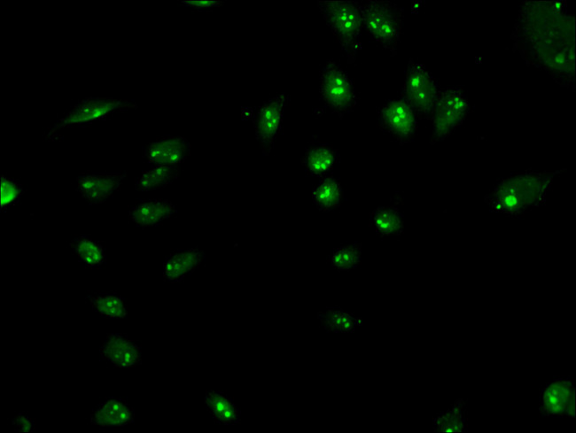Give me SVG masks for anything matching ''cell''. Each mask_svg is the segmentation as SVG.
Here are the masks:
<instances>
[{
    "mask_svg": "<svg viewBox=\"0 0 576 433\" xmlns=\"http://www.w3.org/2000/svg\"><path fill=\"white\" fill-rule=\"evenodd\" d=\"M574 16L557 1H524L511 33L513 50L556 83L575 89Z\"/></svg>",
    "mask_w": 576,
    "mask_h": 433,
    "instance_id": "cell-1",
    "label": "cell"
},
{
    "mask_svg": "<svg viewBox=\"0 0 576 433\" xmlns=\"http://www.w3.org/2000/svg\"><path fill=\"white\" fill-rule=\"evenodd\" d=\"M564 171L528 170L511 174L497 182L486 201L491 209L510 215L521 214L544 201L554 177Z\"/></svg>",
    "mask_w": 576,
    "mask_h": 433,
    "instance_id": "cell-2",
    "label": "cell"
},
{
    "mask_svg": "<svg viewBox=\"0 0 576 433\" xmlns=\"http://www.w3.org/2000/svg\"><path fill=\"white\" fill-rule=\"evenodd\" d=\"M317 6L337 42L340 44L347 62L354 63L363 27L359 3L318 1Z\"/></svg>",
    "mask_w": 576,
    "mask_h": 433,
    "instance_id": "cell-3",
    "label": "cell"
},
{
    "mask_svg": "<svg viewBox=\"0 0 576 433\" xmlns=\"http://www.w3.org/2000/svg\"><path fill=\"white\" fill-rule=\"evenodd\" d=\"M360 7L362 26L370 36L394 56L402 30L403 9L395 3L376 0Z\"/></svg>",
    "mask_w": 576,
    "mask_h": 433,
    "instance_id": "cell-4",
    "label": "cell"
},
{
    "mask_svg": "<svg viewBox=\"0 0 576 433\" xmlns=\"http://www.w3.org/2000/svg\"><path fill=\"white\" fill-rule=\"evenodd\" d=\"M469 112L470 104L462 89L448 88L440 90L431 116V144L448 137L463 123Z\"/></svg>",
    "mask_w": 576,
    "mask_h": 433,
    "instance_id": "cell-5",
    "label": "cell"
},
{
    "mask_svg": "<svg viewBox=\"0 0 576 433\" xmlns=\"http://www.w3.org/2000/svg\"><path fill=\"white\" fill-rule=\"evenodd\" d=\"M136 108L137 104L134 100L88 97L78 102L57 120L49 128L46 138L51 137L59 129L87 125L103 120L117 111Z\"/></svg>",
    "mask_w": 576,
    "mask_h": 433,
    "instance_id": "cell-6",
    "label": "cell"
},
{
    "mask_svg": "<svg viewBox=\"0 0 576 433\" xmlns=\"http://www.w3.org/2000/svg\"><path fill=\"white\" fill-rule=\"evenodd\" d=\"M436 81L424 66L409 58L402 91V98L418 119H431L439 95Z\"/></svg>",
    "mask_w": 576,
    "mask_h": 433,
    "instance_id": "cell-7",
    "label": "cell"
},
{
    "mask_svg": "<svg viewBox=\"0 0 576 433\" xmlns=\"http://www.w3.org/2000/svg\"><path fill=\"white\" fill-rule=\"evenodd\" d=\"M319 91L324 104L339 117L356 104V94L346 73L333 60H327L320 73Z\"/></svg>",
    "mask_w": 576,
    "mask_h": 433,
    "instance_id": "cell-8",
    "label": "cell"
},
{
    "mask_svg": "<svg viewBox=\"0 0 576 433\" xmlns=\"http://www.w3.org/2000/svg\"><path fill=\"white\" fill-rule=\"evenodd\" d=\"M417 116L401 97L389 100L379 110V128L401 144L411 142L417 129Z\"/></svg>",
    "mask_w": 576,
    "mask_h": 433,
    "instance_id": "cell-9",
    "label": "cell"
},
{
    "mask_svg": "<svg viewBox=\"0 0 576 433\" xmlns=\"http://www.w3.org/2000/svg\"><path fill=\"white\" fill-rule=\"evenodd\" d=\"M539 411L544 417H574V380L558 376L547 383L540 392Z\"/></svg>",
    "mask_w": 576,
    "mask_h": 433,
    "instance_id": "cell-10",
    "label": "cell"
},
{
    "mask_svg": "<svg viewBox=\"0 0 576 433\" xmlns=\"http://www.w3.org/2000/svg\"><path fill=\"white\" fill-rule=\"evenodd\" d=\"M286 100L285 93L269 99L259 107L253 117L255 136L265 156L269 155L273 149L275 139L281 128Z\"/></svg>",
    "mask_w": 576,
    "mask_h": 433,
    "instance_id": "cell-11",
    "label": "cell"
},
{
    "mask_svg": "<svg viewBox=\"0 0 576 433\" xmlns=\"http://www.w3.org/2000/svg\"><path fill=\"white\" fill-rule=\"evenodd\" d=\"M126 174H82L76 177V190L90 205L104 203L120 189Z\"/></svg>",
    "mask_w": 576,
    "mask_h": 433,
    "instance_id": "cell-12",
    "label": "cell"
},
{
    "mask_svg": "<svg viewBox=\"0 0 576 433\" xmlns=\"http://www.w3.org/2000/svg\"><path fill=\"white\" fill-rule=\"evenodd\" d=\"M99 352L103 360L116 367L130 368L142 363L141 347L122 334H108L101 344Z\"/></svg>",
    "mask_w": 576,
    "mask_h": 433,
    "instance_id": "cell-13",
    "label": "cell"
},
{
    "mask_svg": "<svg viewBox=\"0 0 576 433\" xmlns=\"http://www.w3.org/2000/svg\"><path fill=\"white\" fill-rule=\"evenodd\" d=\"M191 154V143L183 136H167L149 143L144 151L146 161L155 165L176 166Z\"/></svg>",
    "mask_w": 576,
    "mask_h": 433,
    "instance_id": "cell-14",
    "label": "cell"
},
{
    "mask_svg": "<svg viewBox=\"0 0 576 433\" xmlns=\"http://www.w3.org/2000/svg\"><path fill=\"white\" fill-rule=\"evenodd\" d=\"M203 250L191 248L177 250L165 258L163 278L167 282H178L196 271L205 261Z\"/></svg>",
    "mask_w": 576,
    "mask_h": 433,
    "instance_id": "cell-15",
    "label": "cell"
},
{
    "mask_svg": "<svg viewBox=\"0 0 576 433\" xmlns=\"http://www.w3.org/2000/svg\"><path fill=\"white\" fill-rule=\"evenodd\" d=\"M134 409L126 400L111 398L94 408L90 422L100 428L124 427L134 423Z\"/></svg>",
    "mask_w": 576,
    "mask_h": 433,
    "instance_id": "cell-16",
    "label": "cell"
},
{
    "mask_svg": "<svg viewBox=\"0 0 576 433\" xmlns=\"http://www.w3.org/2000/svg\"><path fill=\"white\" fill-rule=\"evenodd\" d=\"M177 210L167 199H150L136 204L128 211V217L140 228L157 226L176 214Z\"/></svg>",
    "mask_w": 576,
    "mask_h": 433,
    "instance_id": "cell-17",
    "label": "cell"
},
{
    "mask_svg": "<svg viewBox=\"0 0 576 433\" xmlns=\"http://www.w3.org/2000/svg\"><path fill=\"white\" fill-rule=\"evenodd\" d=\"M204 403L214 421L223 425L239 424L240 410L233 399L219 390H206Z\"/></svg>",
    "mask_w": 576,
    "mask_h": 433,
    "instance_id": "cell-18",
    "label": "cell"
},
{
    "mask_svg": "<svg viewBox=\"0 0 576 433\" xmlns=\"http://www.w3.org/2000/svg\"><path fill=\"white\" fill-rule=\"evenodd\" d=\"M433 430L442 433L463 432L467 429L466 402L456 399L447 410L432 418Z\"/></svg>",
    "mask_w": 576,
    "mask_h": 433,
    "instance_id": "cell-19",
    "label": "cell"
},
{
    "mask_svg": "<svg viewBox=\"0 0 576 433\" xmlns=\"http://www.w3.org/2000/svg\"><path fill=\"white\" fill-rule=\"evenodd\" d=\"M317 318L328 333H353L363 321L340 307H329L317 313Z\"/></svg>",
    "mask_w": 576,
    "mask_h": 433,
    "instance_id": "cell-20",
    "label": "cell"
},
{
    "mask_svg": "<svg viewBox=\"0 0 576 433\" xmlns=\"http://www.w3.org/2000/svg\"><path fill=\"white\" fill-rule=\"evenodd\" d=\"M335 160V150L328 144L320 143L306 150L301 164L307 174L320 176L332 168Z\"/></svg>",
    "mask_w": 576,
    "mask_h": 433,
    "instance_id": "cell-21",
    "label": "cell"
},
{
    "mask_svg": "<svg viewBox=\"0 0 576 433\" xmlns=\"http://www.w3.org/2000/svg\"><path fill=\"white\" fill-rule=\"evenodd\" d=\"M177 166L157 165L143 171L136 178L135 189L138 191H150L162 189L171 184L178 176Z\"/></svg>",
    "mask_w": 576,
    "mask_h": 433,
    "instance_id": "cell-22",
    "label": "cell"
},
{
    "mask_svg": "<svg viewBox=\"0 0 576 433\" xmlns=\"http://www.w3.org/2000/svg\"><path fill=\"white\" fill-rule=\"evenodd\" d=\"M400 211L393 206H382L370 214V224L377 234L381 236L401 235L403 220Z\"/></svg>",
    "mask_w": 576,
    "mask_h": 433,
    "instance_id": "cell-23",
    "label": "cell"
},
{
    "mask_svg": "<svg viewBox=\"0 0 576 433\" xmlns=\"http://www.w3.org/2000/svg\"><path fill=\"white\" fill-rule=\"evenodd\" d=\"M91 308L102 317L125 319L127 307L124 299L113 293L96 292L86 297Z\"/></svg>",
    "mask_w": 576,
    "mask_h": 433,
    "instance_id": "cell-24",
    "label": "cell"
},
{
    "mask_svg": "<svg viewBox=\"0 0 576 433\" xmlns=\"http://www.w3.org/2000/svg\"><path fill=\"white\" fill-rule=\"evenodd\" d=\"M69 245L79 260L88 267H100L105 261L103 246L90 236H76L70 241Z\"/></svg>",
    "mask_w": 576,
    "mask_h": 433,
    "instance_id": "cell-25",
    "label": "cell"
},
{
    "mask_svg": "<svg viewBox=\"0 0 576 433\" xmlns=\"http://www.w3.org/2000/svg\"><path fill=\"white\" fill-rule=\"evenodd\" d=\"M343 192L339 182L333 177L322 180L312 191V200L320 211H331L339 206Z\"/></svg>",
    "mask_w": 576,
    "mask_h": 433,
    "instance_id": "cell-26",
    "label": "cell"
},
{
    "mask_svg": "<svg viewBox=\"0 0 576 433\" xmlns=\"http://www.w3.org/2000/svg\"><path fill=\"white\" fill-rule=\"evenodd\" d=\"M361 259L362 244L359 242L336 248L330 257L331 265L338 272H348L356 268Z\"/></svg>",
    "mask_w": 576,
    "mask_h": 433,
    "instance_id": "cell-27",
    "label": "cell"
},
{
    "mask_svg": "<svg viewBox=\"0 0 576 433\" xmlns=\"http://www.w3.org/2000/svg\"><path fill=\"white\" fill-rule=\"evenodd\" d=\"M0 188L1 211H5L10 206L19 203L24 193V189L21 184L4 175L1 177Z\"/></svg>",
    "mask_w": 576,
    "mask_h": 433,
    "instance_id": "cell-28",
    "label": "cell"
},
{
    "mask_svg": "<svg viewBox=\"0 0 576 433\" xmlns=\"http://www.w3.org/2000/svg\"><path fill=\"white\" fill-rule=\"evenodd\" d=\"M12 425L15 431L21 433L32 432L35 429V421L25 413L15 415Z\"/></svg>",
    "mask_w": 576,
    "mask_h": 433,
    "instance_id": "cell-29",
    "label": "cell"
},
{
    "mask_svg": "<svg viewBox=\"0 0 576 433\" xmlns=\"http://www.w3.org/2000/svg\"><path fill=\"white\" fill-rule=\"evenodd\" d=\"M224 2L222 1H214V0H184L182 1L180 4L181 5L187 6V7H191L193 10L196 11H204V10H209L214 7H219L221 6Z\"/></svg>",
    "mask_w": 576,
    "mask_h": 433,
    "instance_id": "cell-30",
    "label": "cell"
}]
</instances>
